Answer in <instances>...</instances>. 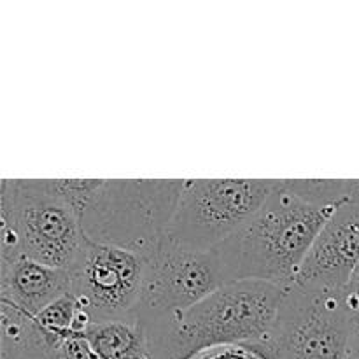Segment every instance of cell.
Here are the masks:
<instances>
[{"label": "cell", "mask_w": 359, "mask_h": 359, "mask_svg": "<svg viewBox=\"0 0 359 359\" xmlns=\"http://www.w3.org/2000/svg\"><path fill=\"white\" fill-rule=\"evenodd\" d=\"M342 294L346 298V304L349 305L351 312L354 316H359V266L356 269V272L353 273V277H351L349 284H347Z\"/></svg>", "instance_id": "4fadbf2b"}, {"label": "cell", "mask_w": 359, "mask_h": 359, "mask_svg": "<svg viewBox=\"0 0 359 359\" xmlns=\"http://www.w3.org/2000/svg\"><path fill=\"white\" fill-rule=\"evenodd\" d=\"M186 179L105 181L100 179L81 214L83 231L98 244L146 256L165 237Z\"/></svg>", "instance_id": "3957f363"}, {"label": "cell", "mask_w": 359, "mask_h": 359, "mask_svg": "<svg viewBox=\"0 0 359 359\" xmlns=\"http://www.w3.org/2000/svg\"><path fill=\"white\" fill-rule=\"evenodd\" d=\"M191 359H273L265 344H241L203 351Z\"/></svg>", "instance_id": "7c38bea8"}, {"label": "cell", "mask_w": 359, "mask_h": 359, "mask_svg": "<svg viewBox=\"0 0 359 359\" xmlns=\"http://www.w3.org/2000/svg\"><path fill=\"white\" fill-rule=\"evenodd\" d=\"M347 359H359V316H354V326L349 339Z\"/></svg>", "instance_id": "5bb4252c"}, {"label": "cell", "mask_w": 359, "mask_h": 359, "mask_svg": "<svg viewBox=\"0 0 359 359\" xmlns=\"http://www.w3.org/2000/svg\"><path fill=\"white\" fill-rule=\"evenodd\" d=\"M335 212L294 195L276 181L262 209L219 248L214 249L226 284L259 280L293 286L319 231Z\"/></svg>", "instance_id": "6da1fadb"}, {"label": "cell", "mask_w": 359, "mask_h": 359, "mask_svg": "<svg viewBox=\"0 0 359 359\" xmlns=\"http://www.w3.org/2000/svg\"><path fill=\"white\" fill-rule=\"evenodd\" d=\"M144 262L142 294L133 314L142 323L172 321L226 284L216 252L193 251L168 237Z\"/></svg>", "instance_id": "52a82bcc"}, {"label": "cell", "mask_w": 359, "mask_h": 359, "mask_svg": "<svg viewBox=\"0 0 359 359\" xmlns=\"http://www.w3.org/2000/svg\"><path fill=\"white\" fill-rule=\"evenodd\" d=\"M72 280L69 270L51 269L37 262L16 258L0 263V300L30 318L70 293Z\"/></svg>", "instance_id": "30bf717a"}, {"label": "cell", "mask_w": 359, "mask_h": 359, "mask_svg": "<svg viewBox=\"0 0 359 359\" xmlns=\"http://www.w3.org/2000/svg\"><path fill=\"white\" fill-rule=\"evenodd\" d=\"M359 266V203L337 207L307 258L302 263L293 284L304 290L340 294Z\"/></svg>", "instance_id": "9c48e42d"}, {"label": "cell", "mask_w": 359, "mask_h": 359, "mask_svg": "<svg viewBox=\"0 0 359 359\" xmlns=\"http://www.w3.org/2000/svg\"><path fill=\"white\" fill-rule=\"evenodd\" d=\"M146 262L139 252L86 237L70 269V293L93 325L132 319L140 304Z\"/></svg>", "instance_id": "ba28073f"}, {"label": "cell", "mask_w": 359, "mask_h": 359, "mask_svg": "<svg viewBox=\"0 0 359 359\" xmlns=\"http://www.w3.org/2000/svg\"><path fill=\"white\" fill-rule=\"evenodd\" d=\"M284 291L270 283L238 280L221 286L172 321L140 323L147 330L154 359H191L216 347L266 344Z\"/></svg>", "instance_id": "7a4b0ae2"}, {"label": "cell", "mask_w": 359, "mask_h": 359, "mask_svg": "<svg viewBox=\"0 0 359 359\" xmlns=\"http://www.w3.org/2000/svg\"><path fill=\"white\" fill-rule=\"evenodd\" d=\"M287 188L298 195L300 198L307 200V202L316 203L321 207H337L344 205L347 202H353V189H354V179L353 181H321V179H311V181H284Z\"/></svg>", "instance_id": "8fae6325"}, {"label": "cell", "mask_w": 359, "mask_h": 359, "mask_svg": "<svg viewBox=\"0 0 359 359\" xmlns=\"http://www.w3.org/2000/svg\"><path fill=\"white\" fill-rule=\"evenodd\" d=\"M354 314L344 294L293 286L284 291L272 337L276 359H347Z\"/></svg>", "instance_id": "8992f818"}, {"label": "cell", "mask_w": 359, "mask_h": 359, "mask_svg": "<svg viewBox=\"0 0 359 359\" xmlns=\"http://www.w3.org/2000/svg\"><path fill=\"white\" fill-rule=\"evenodd\" d=\"M0 241L20 245L21 256L51 269L69 270L86 235L81 214L46 188L44 181H9L0 189Z\"/></svg>", "instance_id": "277c9868"}, {"label": "cell", "mask_w": 359, "mask_h": 359, "mask_svg": "<svg viewBox=\"0 0 359 359\" xmlns=\"http://www.w3.org/2000/svg\"><path fill=\"white\" fill-rule=\"evenodd\" d=\"M270 354H272V353H270ZM272 358H273V356H272ZM273 359H276V358H273Z\"/></svg>", "instance_id": "2e32d148"}, {"label": "cell", "mask_w": 359, "mask_h": 359, "mask_svg": "<svg viewBox=\"0 0 359 359\" xmlns=\"http://www.w3.org/2000/svg\"><path fill=\"white\" fill-rule=\"evenodd\" d=\"M353 202L359 203V181L354 179V189H353Z\"/></svg>", "instance_id": "9a60e30c"}, {"label": "cell", "mask_w": 359, "mask_h": 359, "mask_svg": "<svg viewBox=\"0 0 359 359\" xmlns=\"http://www.w3.org/2000/svg\"><path fill=\"white\" fill-rule=\"evenodd\" d=\"M273 184L265 179H186L167 237L193 251H214L262 209Z\"/></svg>", "instance_id": "5b68a950"}]
</instances>
